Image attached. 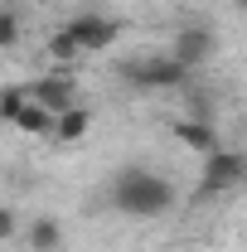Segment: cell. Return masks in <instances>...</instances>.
Segmentation results:
<instances>
[{
    "label": "cell",
    "mask_w": 247,
    "mask_h": 252,
    "mask_svg": "<svg viewBox=\"0 0 247 252\" xmlns=\"http://www.w3.org/2000/svg\"><path fill=\"white\" fill-rule=\"evenodd\" d=\"M59 141H83L88 131H93V112L88 107H68V112H59L54 117V126H49Z\"/></svg>",
    "instance_id": "52a82bcc"
},
{
    "label": "cell",
    "mask_w": 247,
    "mask_h": 252,
    "mask_svg": "<svg viewBox=\"0 0 247 252\" xmlns=\"http://www.w3.org/2000/svg\"><path fill=\"white\" fill-rule=\"evenodd\" d=\"M25 238H30L34 252H59V248H63V223L54 219V214H44V219L30 223V233H25Z\"/></svg>",
    "instance_id": "ba28073f"
},
{
    "label": "cell",
    "mask_w": 247,
    "mask_h": 252,
    "mask_svg": "<svg viewBox=\"0 0 247 252\" xmlns=\"http://www.w3.org/2000/svg\"><path fill=\"white\" fill-rule=\"evenodd\" d=\"M209 165H204V185H199V194H223V189H238L247 175V160L238 156V151H214V156H204Z\"/></svg>",
    "instance_id": "3957f363"
},
{
    "label": "cell",
    "mask_w": 247,
    "mask_h": 252,
    "mask_svg": "<svg viewBox=\"0 0 247 252\" xmlns=\"http://www.w3.org/2000/svg\"><path fill=\"white\" fill-rule=\"evenodd\" d=\"M214 30H204V25H189V30H180L175 34V44H170V59L180 63V68H199V63H209L214 59Z\"/></svg>",
    "instance_id": "277c9868"
},
{
    "label": "cell",
    "mask_w": 247,
    "mask_h": 252,
    "mask_svg": "<svg viewBox=\"0 0 247 252\" xmlns=\"http://www.w3.org/2000/svg\"><path fill=\"white\" fill-rule=\"evenodd\" d=\"M49 54H54L59 63H73L78 54H83V49L73 44V34H68V30H59V34H49Z\"/></svg>",
    "instance_id": "8fae6325"
},
{
    "label": "cell",
    "mask_w": 247,
    "mask_h": 252,
    "mask_svg": "<svg viewBox=\"0 0 247 252\" xmlns=\"http://www.w3.org/2000/svg\"><path fill=\"white\" fill-rule=\"evenodd\" d=\"M20 39V25H15V10H0V49Z\"/></svg>",
    "instance_id": "4fadbf2b"
},
{
    "label": "cell",
    "mask_w": 247,
    "mask_h": 252,
    "mask_svg": "<svg viewBox=\"0 0 247 252\" xmlns=\"http://www.w3.org/2000/svg\"><path fill=\"white\" fill-rule=\"evenodd\" d=\"M68 34H73V44L78 49H112V39H117V25L112 20H102L97 10H88V15H78V20H68Z\"/></svg>",
    "instance_id": "5b68a950"
},
{
    "label": "cell",
    "mask_w": 247,
    "mask_h": 252,
    "mask_svg": "<svg viewBox=\"0 0 247 252\" xmlns=\"http://www.w3.org/2000/svg\"><path fill=\"white\" fill-rule=\"evenodd\" d=\"M30 102H39L49 117H59V112H68V107H78V97H73V83H68V78H39V83H30Z\"/></svg>",
    "instance_id": "8992f818"
},
{
    "label": "cell",
    "mask_w": 247,
    "mask_h": 252,
    "mask_svg": "<svg viewBox=\"0 0 247 252\" xmlns=\"http://www.w3.org/2000/svg\"><path fill=\"white\" fill-rule=\"evenodd\" d=\"M30 102V88H5L0 93V122H15V112Z\"/></svg>",
    "instance_id": "7c38bea8"
},
{
    "label": "cell",
    "mask_w": 247,
    "mask_h": 252,
    "mask_svg": "<svg viewBox=\"0 0 247 252\" xmlns=\"http://www.w3.org/2000/svg\"><path fill=\"white\" fill-rule=\"evenodd\" d=\"M112 204H117L122 214H131V219H160V214H170V204H175V185L160 180L146 165H126L122 175L112 180Z\"/></svg>",
    "instance_id": "6da1fadb"
},
{
    "label": "cell",
    "mask_w": 247,
    "mask_h": 252,
    "mask_svg": "<svg viewBox=\"0 0 247 252\" xmlns=\"http://www.w3.org/2000/svg\"><path fill=\"white\" fill-rule=\"evenodd\" d=\"M175 136L185 141L189 151H199V156H214V151H218L214 126H204V122H180V126H175Z\"/></svg>",
    "instance_id": "9c48e42d"
},
{
    "label": "cell",
    "mask_w": 247,
    "mask_h": 252,
    "mask_svg": "<svg viewBox=\"0 0 247 252\" xmlns=\"http://www.w3.org/2000/svg\"><path fill=\"white\" fill-rule=\"evenodd\" d=\"M122 78L141 93H165V88H185V68L170 59V54H146V59H131L122 63Z\"/></svg>",
    "instance_id": "7a4b0ae2"
},
{
    "label": "cell",
    "mask_w": 247,
    "mask_h": 252,
    "mask_svg": "<svg viewBox=\"0 0 247 252\" xmlns=\"http://www.w3.org/2000/svg\"><path fill=\"white\" fill-rule=\"evenodd\" d=\"M0 238H15V209L0 204Z\"/></svg>",
    "instance_id": "5bb4252c"
},
{
    "label": "cell",
    "mask_w": 247,
    "mask_h": 252,
    "mask_svg": "<svg viewBox=\"0 0 247 252\" xmlns=\"http://www.w3.org/2000/svg\"><path fill=\"white\" fill-rule=\"evenodd\" d=\"M10 126H20L25 136H49V126H54V117H49V112H44L39 102H25V107L15 112V122H10Z\"/></svg>",
    "instance_id": "30bf717a"
}]
</instances>
